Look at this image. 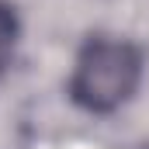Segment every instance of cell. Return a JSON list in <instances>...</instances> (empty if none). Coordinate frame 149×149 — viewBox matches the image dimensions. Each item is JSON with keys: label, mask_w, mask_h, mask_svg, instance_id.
I'll return each instance as SVG.
<instances>
[{"label": "cell", "mask_w": 149, "mask_h": 149, "mask_svg": "<svg viewBox=\"0 0 149 149\" xmlns=\"http://www.w3.org/2000/svg\"><path fill=\"white\" fill-rule=\"evenodd\" d=\"M17 35H21V24H17V14L10 3H0V73L10 66L14 59V49H17Z\"/></svg>", "instance_id": "obj_2"}, {"label": "cell", "mask_w": 149, "mask_h": 149, "mask_svg": "<svg viewBox=\"0 0 149 149\" xmlns=\"http://www.w3.org/2000/svg\"><path fill=\"white\" fill-rule=\"evenodd\" d=\"M142 83V52L128 38L97 35L90 38L73 63L70 97L90 114H111L132 101Z\"/></svg>", "instance_id": "obj_1"}]
</instances>
